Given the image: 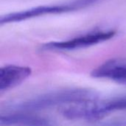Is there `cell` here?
<instances>
[{
  "mask_svg": "<svg viewBox=\"0 0 126 126\" xmlns=\"http://www.w3.org/2000/svg\"><path fill=\"white\" fill-rule=\"evenodd\" d=\"M97 92L88 89H66L44 93L29 99L13 102L6 106L7 112H31L56 106L76 104L97 99Z\"/></svg>",
  "mask_w": 126,
  "mask_h": 126,
  "instance_id": "obj_1",
  "label": "cell"
},
{
  "mask_svg": "<svg viewBox=\"0 0 126 126\" xmlns=\"http://www.w3.org/2000/svg\"><path fill=\"white\" fill-rule=\"evenodd\" d=\"M126 109V96L94 99L72 104L62 111V114L69 120L87 121L100 120L109 114Z\"/></svg>",
  "mask_w": 126,
  "mask_h": 126,
  "instance_id": "obj_2",
  "label": "cell"
},
{
  "mask_svg": "<svg viewBox=\"0 0 126 126\" xmlns=\"http://www.w3.org/2000/svg\"><path fill=\"white\" fill-rule=\"evenodd\" d=\"M101 1L102 0H69L57 4L37 6L25 10L5 14L1 17L0 23L2 25L9 23L19 22L46 15L76 11L90 7Z\"/></svg>",
  "mask_w": 126,
  "mask_h": 126,
  "instance_id": "obj_3",
  "label": "cell"
},
{
  "mask_svg": "<svg viewBox=\"0 0 126 126\" xmlns=\"http://www.w3.org/2000/svg\"><path fill=\"white\" fill-rule=\"evenodd\" d=\"M116 34L114 30H100L75 37L74 38L52 41L44 44L41 49L43 51H69L86 48L112 38Z\"/></svg>",
  "mask_w": 126,
  "mask_h": 126,
  "instance_id": "obj_4",
  "label": "cell"
},
{
  "mask_svg": "<svg viewBox=\"0 0 126 126\" xmlns=\"http://www.w3.org/2000/svg\"><path fill=\"white\" fill-rule=\"evenodd\" d=\"M91 75L126 86V59L119 58L108 60L95 68L91 72Z\"/></svg>",
  "mask_w": 126,
  "mask_h": 126,
  "instance_id": "obj_5",
  "label": "cell"
},
{
  "mask_svg": "<svg viewBox=\"0 0 126 126\" xmlns=\"http://www.w3.org/2000/svg\"><path fill=\"white\" fill-rule=\"evenodd\" d=\"M32 74L29 66L7 65L0 69V92H7L19 86Z\"/></svg>",
  "mask_w": 126,
  "mask_h": 126,
  "instance_id": "obj_6",
  "label": "cell"
},
{
  "mask_svg": "<svg viewBox=\"0 0 126 126\" xmlns=\"http://www.w3.org/2000/svg\"><path fill=\"white\" fill-rule=\"evenodd\" d=\"M0 117V126H49L47 119L27 114V112H8Z\"/></svg>",
  "mask_w": 126,
  "mask_h": 126,
  "instance_id": "obj_7",
  "label": "cell"
}]
</instances>
